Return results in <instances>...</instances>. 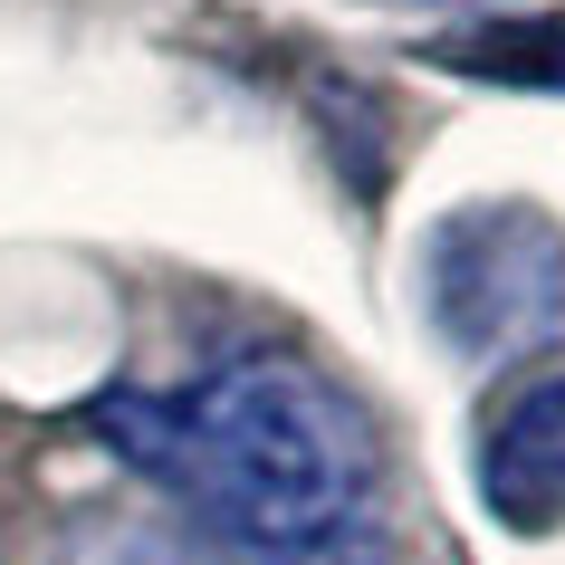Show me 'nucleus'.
I'll list each match as a JSON object with an SVG mask.
<instances>
[{
    "label": "nucleus",
    "mask_w": 565,
    "mask_h": 565,
    "mask_svg": "<svg viewBox=\"0 0 565 565\" xmlns=\"http://www.w3.org/2000/svg\"><path fill=\"white\" fill-rule=\"evenodd\" d=\"M479 499L518 536H556L565 527V364L499 403L489 441H479Z\"/></svg>",
    "instance_id": "obj_3"
},
{
    "label": "nucleus",
    "mask_w": 565,
    "mask_h": 565,
    "mask_svg": "<svg viewBox=\"0 0 565 565\" xmlns=\"http://www.w3.org/2000/svg\"><path fill=\"white\" fill-rule=\"evenodd\" d=\"M413 10H470V0H413Z\"/></svg>",
    "instance_id": "obj_6"
},
{
    "label": "nucleus",
    "mask_w": 565,
    "mask_h": 565,
    "mask_svg": "<svg viewBox=\"0 0 565 565\" xmlns=\"http://www.w3.org/2000/svg\"><path fill=\"white\" fill-rule=\"evenodd\" d=\"M422 307L470 364H508L565 327V231L527 202H470L422 239Z\"/></svg>",
    "instance_id": "obj_2"
},
{
    "label": "nucleus",
    "mask_w": 565,
    "mask_h": 565,
    "mask_svg": "<svg viewBox=\"0 0 565 565\" xmlns=\"http://www.w3.org/2000/svg\"><path fill=\"white\" fill-rule=\"evenodd\" d=\"M67 565H393V556H384V527L355 518V527H327L307 546H231L202 527H106Z\"/></svg>",
    "instance_id": "obj_4"
},
{
    "label": "nucleus",
    "mask_w": 565,
    "mask_h": 565,
    "mask_svg": "<svg viewBox=\"0 0 565 565\" xmlns=\"http://www.w3.org/2000/svg\"><path fill=\"white\" fill-rule=\"evenodd\" d=\"M441 67L489 77V87H546L565 96V20H499V30L441 39Z\"/></svg>",
    "instance_id": "obj_5"
},
{
    "label": "nucleus",
    "mask_w": 565,
    "mask_h": 565,
    "mask_svg": "<svg viewBox=\"0 0 565 565\" xmlns=\"http://www.w3.org/2000/svg\"><path fill=\"white\" fill-rule=\"evenodd\" d=\"M87 431L202 536L307 546L374 499V422L298 355H231L173 393H106Z\"/></svg>",
    "instance_id": "obj_1"
}]
</instances>
